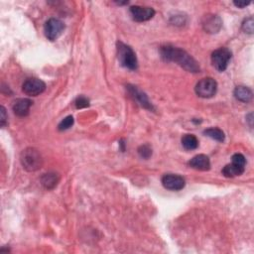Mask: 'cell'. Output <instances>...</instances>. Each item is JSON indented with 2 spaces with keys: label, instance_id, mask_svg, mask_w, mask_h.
Instances as JSON below:
<instances>
[{
  "label": "cell",
  "instance_id": "4",
  "mask_svg": "<svg viewBox=\"0 0 254 254\" xmlns=\"http://www.w3.org/2000/svg\"><path fill=\"white\" fill-rule=\"evenodd\" d=\"M246 159L240 153H235L231 157V164H227L222 169V175L226 178H234L237 176H241L245 171Z\"/></svg>",
  "mask_w": 254,
  "mask_h": 254
},
{
  "label": "cell",
  "instance_id": "22",
  "mask_svg": "<svg viewBox=\"0 0 254 254\" xmlns=\"http://www.w3.org/2000/svg\"><path fill=\"white\" fill-rule=\"evenodd\" d=\"M74 106L77 109H84V108H88L90 106V101L89 99H87L86 97L83 96H79L78 98H76L75 102H74Z\"/></svg>",
  "mask_w": 254,
  "mask_h": 254
},
{
  "label": "cell",
  "instance_id": "14",
  "mask_svg": "<svg viewBox=\"0 0 254 254\" xmlns=\"http://www.w3.org/2000/svg\"><path fill=\"white\" fill-rule=\"evenodd\" d=\"M189 165L190 167L195 169V170L199 171H209L211 169L210 158L204 154H199L195 156L193 159H191Z\"/></svg>",
  "mask_w": 254,
  "mask_h": 254
},
{
  "label": "cell",
  "instance_id": "15",
  "mask_svg": "<svg viewBox=\"0 0 254 254\" xmlns=\"http://www.w3.org/2000/svg\"><path fill=\"white\" fill-rule=\"evenodd\" d=\"M233 95H234V98L237 101H239L241 103H244V104L250 103L253 99L252 91L249 88L244 87V86L236 87L234 92H233Z\"/></svg>",
  "mask_w": 254,
  "mask_h": 254
},
{
  "label": "cell",
  "instance_id": "12",
  "mask_svg": "<svg viewBox=\"0 0 254 254\" xmlns=\"http://www.w3.org/2000/svg\"><path fill=\"white\" fill-rule=\"evenodd\" d=\"M202 24H203L204 30L207 33L216 34L220 30V28L222 26V21L218 15L208 14L204 17Z\"/></svg>",
  "mask_w": 254,
  "mask_h": 254
},
{
  "label": "cell",
  "instance_id": "7",
  "mask_svg": "<svg viewBox=\"0 0 254 254\" xmlns=\"http://www.w3.org/2000/svg\"><path fill=\"white\" fill-rule=\"evenodd\" d=\"M64 30H65V24L63 21H61L58 18L49 19L44 26L45 36L50 41L57 40L63 34Z\"/></svg>",
  "mask_w": 254,
  "mask_h": 254
},
{
  "label": "cell",
  "instance_id": "8",
  "mask_svg": "<svg viewBox=\"0 0 254 254\" xmlns=\"http://www.w3.org/2000/svg\"><path fill=\"white\" fill-rule=\"evenodd\" d=\"M46 90V83L39 78L31 77L27 78L22 84V91L29 97H37L44 93Z\"/></svg>",
  "mask_w": 254,
  "mask_h": 254
},
{
  "label": "cell",
  "instance_id": "6",
  "mask_svg": "<svg viewBox=\"0 0 254 254\" xmlns=\"http://www.w3.org/2000/svg\"><path fill=\"white\" fill-rule=\"evenodd\" d=\"M231 59V52L227 48H219L212 54V64L218 72H224L227 69Z\"/></svg>",
  "mask_w": 254,
  "mask_h": 254
},
{
  "label": "cell",
  "instance_id": "21",
  "mask_svg": "<svg viewBox=\"0 0 254 254\" xmlns=\"http://www.w3.org/2000/svg\"><path fill=\"white\" fill-rule=\"evenodd\" d=\"M253 29H254V21L252 17H249L247 19H245L242 22V30L247 33V34H252L253 33Z\"/></svg>",
  "mask_w": 254,
  "mask_h": 254
},
{
  "label": "cell",
  "instance_id": "9",
  "mask_svg": "<svg viewBox=\"0 0 254 254\" xmlns=\"http://www.w3.org/2000/svg\"><path fill=\"white\" fill-rule=\"evenodd\" d=\"M162 185L165 189L170 191H180L185 188V179L176 174H166L162 177Z\"/></svg>",
  "mask_w": 254,
  "mask_h": 254
},
{
  "label": "cell",
  "instance_id": "1",
  "mask_svg": "<svg viewBox=\"0 0 254 254\" xmlns=\"http://www.w3.org/2000/svg\"><path fill=\"white\" fill-rule=\"evenodd\" d=\"M160 54L164 61L173 62L190 73H199V63L185 50L172 45H164L160 48Z\"/></svg>",
  "mask_w": 254,
  "mask_h": 254
},
{
  "label": "cell",
  "instance_id": "24",
  "mask_svg": "<svg viewBox=\"0 0 254 254\" xmlns=\"http://www.w3.org/2000/svg\"><path fill=\"white\" fill-rule=\"evenodd\" d=\"M249 3H250V2H246V1H234V2H233V4H234L236 7H238V8H244V7H246L247 5H249Z\"/></svg>",
  "mask_w": 254,
  "mask_h": 254
},
{
  "label": "cell",
  "instance_id": "2",
  "mask_svg": "<svg viewBox=\"0 0 254 254\" xmlns=\"http://www.w3.org/2000/svg\"><path fill=\"white\" fill-rule=\"evenodd\" d=\"M20 161L28 172H35L41 169L43 165V159L39 151L35 148H27L22 151L20 155Z\"/></svg>",
  "mask_w": 254,
  "mask_h": 254
},
{
  "label": "cell",
  "instance_id": "18",
  "mask_svg": "<svg viewBox=\"0 0 254 254\" xmlns=\"http://www.w3.org/2000/svg\"><path fill=\"white\" fill-rule=\"evenodd\" d=\"M204 134L216 141H218V142H223L224 139H225V135H224V132L219 129V128H217V127H212V128H209V129H206L204 131Z\"/></svg>",
  "mask_w": 254,
  "mask_h": 254
},
{
  "label": "cell",
  "instance_id": "17",
  "mask_svg": "<svg viewBox=\"0 0 254 254\" xmlns=\"http://www.w3.org/2000/svg\"><path fill=\"white\" fill-rule=\"evenodd\" d=\"M182 145L186 150H195L199 147V140L193 134H186L182 138Z\"/></svg>",
  "mask_w": 254,
  "mask_h": 254
},
{
  "label": "cell",
  "instance_id": "10",
  "mask_svg": "<svg viewBox=\"0 0 254 254\" xmlns=\"http://www.w3.org/2000/svg\"><path fill=\"white\" fill-rule=\"evenodd\" d=\"M130 13L133 20L136 22H145L154 17L155 10L152 7L135 5L130 7Z\"/></svg>",
  "mask_w": 254,
  "mask_h": 254
},
{
  "label": "cell",
  "instance_id": "16",
  "mask_svg": "<svg viewBox=\"0 0 254 254\" xmlns=\"http://www.w3.org/2000/svg\"><path fill=\"white\" fill-rule=\"evenodd\" d=\"M59 182H60V176L55 172L46 173L41 178V184L47 190H53L54 188L57 187Z\"/></svg>",
  "mask_w": 254,
  "mask_h": 254
},
{
  "label": "cell",
  "instance_id": "3",
  "mask_svg": "<svg viewBox=\"0 0 254 254\" xmlns=\"http://www.w3.org/2000/svg\"><path fill=\"white\" fill-rule=\"evenodd\" d=\"M116 47H117V57L120 64L126 69H129L131 71L137 70L138 62H137L136 54L132 50V48L122 42H117Z\"/></svg>",
  "mask_w": 254,
  "mask_h": 254
},
{
  "label": "cell",
  "instance_id": "23",
  "mask_svg": "<svg viewBox=\"0 0 254 254\" xmlns=\"http://www.w3.org/2000/svg\"><path fill=\"white\" fill-rule=\"evenodd\" d=\"M1 110V117H0V124H1V127H4L7 124V115H6V109H4V107H1L0 109Z\"/></svg>",
  "mask_w": 254,
  "mask_h": 254
},
{
  "label": "cell",
  "instance_id": "13",
  "mask_svg": "<svg viewBox=\"0 0 254 254\" xmlns=\"http://www.w3.org/2000/svg\"><path fill=\"white\" fill-rule=\"evenodd\" d=\"M32 105H33V102L31 100L18 99L13 103L12 109L17 116L24 117L29 114V110H30V108L32 107Z\"/></svg>",
  "mask_w": 254,
  "mask_h": 254
},
{
  "label": "cell",
  "instance_id": "11",
  "mask_svg": "<svg viewBox=\"0 0 254 254\" xmlns=\"http://www.w3.org/2000/svg\"><path fill=\"white\" fill-rule=\"evenodd\" d=\"M126 88H127V91H128L130 97L139 106H141L142 108H144L146 109H149V110H153L154 109V108H153L152 104L149 102L147 96L143 92H141L137 87H134V86H131V84H128Z\"/></svg>",
  "mask_w": 254,
  "mask_h": 254
},
{
  "label": "cell",
  "instance_id": "5",
  "mask_svg": "<svg viewBox=\"0 0 254 254\" xmlns=\"http://www.w3.org/2000/svg\"><path fill=\"white\" fill-rule=\"evenodd\" d=\"M196 94L203 99H211L218 92V82L213 77L202 78L195 88Z\"/></svg>",
  "mask_w": 254,
  "mask_h": 254
},
{
  "label": "cell",
  "instance_id": "19",
  "mask_svg": "<svg viewBox=\"0 0 254 254\" xmlns=\"http://www.w3.org/2000/svg\"><path fill=\"white\" fill-rule=\"evenodd\" d=\"M73 122H74V119L72 115H69L67 116L66 118H64L58 125V128L59 130L61 131H64V130H68L70 129L73 125Z\"/></svg>",
  "mask_w": 254,
  "mask_h": 254
},
{
  "label": "cell",
  "instance_id": "20",
  "mask_svg": "<svg viewBox=\"0 0 254 254\" xmlns=\"http://www.w3.org/2000/svg\"><path fill=\"white\" fill-rule=\"evenodd\" d=\"M138 154L143 159H149L152 156V148L148 144L141 145L138 148Z\"/></svg>",
  "mask_w": 254,
  "mask_h": 254
}]
</instances>
